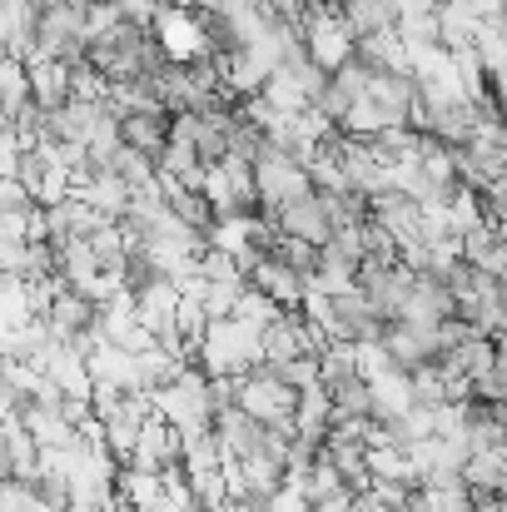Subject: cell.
<instances>
[{
  "instance_id": "3957f363",
  "label": "cell",
  "mask_w": 507,
  "mask_h": 512,
  "mask_svg": "<svg viewBox=\"0 0 507 512\" xmlns=\"http://www.w3.org/2000/svg\"><path fill=\"white\" fill-rule=\"evenodd\" d=\"M199 199L209 204L214 219L224 214H259V194H254V170L244 160H219V165H204L199 179Z\"/></svg>"
},
{
  "instance_id": "ba28073f",
  "label": "cell",
  "mask_w": 507,
  "mask_h": 512,
  "mask_svg": "<svg viewBox=\"0 0 507 512\" xmlns=\"http://www.w3.org/2000/svg\"><path fill=\"white\" fill-rule=\"evenodd\" d=\"M214 512H244V508L239 503H224V508H214Z\"/></svg>"
},
{
  "instance_id": "52a82bcc",
  "label": "cell",
  "mask_w": 507,
  "mask_h": 512,
  "mask_svg": "<svg viewBox=\"0 0 507 512\" xmlns=\"http://www.w3.org/2000/svg\"><path fill=\"white\" fill-rule=\"evenodd\" d=\"M25 209H35V199L25 194V184L15 174H5L0 179V214H25Z\"/></svg>"
},
{
  "instance_id": "5b68a950",
  "label": "cell",
  "mask_w": 507,
  "mask_h": 512,
  "mask_svg": "<svg viewBox=\"0 0 507 512\" xmlns=\"http://www.w3.org/2000/svg\"><path fill=\"white\" fill-rule=\"evenodd\" d=\"M115 135H120L125 150L155 160L169 145V115L160 105H150V110H125V115H115Z\"/></svg>"
},
{
  "instance_id": "6da1fadb",
  "label": "cell",
  "mask_w": 507,
  "mask_h": 512,
  "mask_svg": "<svg viewBox=\"0 0 507 512\" xmlns=\"http://www.w3.org/2000/svg\"><path fill=\"white\" fill-rule=\"evenodd\" d=\"M259 363V329L239 324V319H209L204 334L194 339L189 368H199L204 378H239Z\"/></svg>"
},
{
  "instance_id": "277c9868",
  "label": "cell",
  "mask_w": 507,
  "mask_h": 512,
  "mask_svg": "<svg viewBox=\"0 0 507 512\" xmlns=\"http://www.w3.org/2000/svg\"><path fill=\"white\" fill-rule=\"evenodd\" d=\"M363 388H368V418H373L378 428H388V423H398L403 413L418 408V403H413V383H408L403 368H388V373H378V378H363Z\"/></svg>"
},
{
  "instance_id": "7a4b0ae2",
  "label": "cell",
  "mask_w": 507,
  "mask_h": 512,
  "mask_svg": "<svg viewBox=\"0 0 507 512\" xmlns=\"http://www.w3.org/2000/svg\"><path fill=\"white\" fill-rule=\"evenodd\" d=\"M294 403H299V393L269 363H254L249 373L234 378V408L259 428H274V433L294 438Z\"/></svg>"
},
{
  "instance_id": "8992f818",
  "label": "cell",
  "mask_w": 507,
  "mask_h": 512,
  "mask_svg": "<svg viewBox=\"0 0 507 512\" xmlns=\"http://www.w3.org/2000/svg\"><path fill=\"white\" fill-rule=\"evenodd\" d=\"M244 284H249V289H259L274 309H299V299H304V279H299L294 269H284L274 254H259V259L249 264Z\"/></svg>"
}]
</instances>
